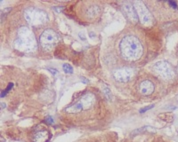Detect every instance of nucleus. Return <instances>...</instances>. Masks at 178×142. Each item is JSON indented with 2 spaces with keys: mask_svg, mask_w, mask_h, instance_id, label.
Returning <instances> with one entry per match:
<instances>
[{
  "mask_svg": "<svg viewBox=\"0 0 178 142\" xmlns=\"http://www.w3.org/2000/svg\"><path fill=\"white\" fill-rule=\"evenodd\" d=\"M119 48L124 59L129 61L139 60L143 52L142 43L136 37L132 35H128L123 38L120 42Z\"/></svg>",
  "mask_w": 178,
  "mask_h": 142,
  "instance_id": "f257e3e1",
  "label": "nucleus"
},
{
  "mask_svg": "<svg viewBox=\"0 0 178 142\" xmlns=\"http://www.w3.org/2000/svg\"><path fill=\"white\" fill-rule=\"evenodd\" d=\"M17 38L14 41V48L20 52H34L37 47V40L33 32L27 27H22L17 33Z\"/></svg>",
  "mask_w": 178,
  "mask_h": 142,
  "instance_id": "f03ea898",
  "label": "nucleus"
},
{
  "mask_svg": "<svg viewBox=\"0 0 178 142\" xmlns=\"http://www.w3.org/2000/svg\"><path fill=\"white\" fill-rule=\"evenodd\" d=\"M24 17L31 26H40L48 21V15L45 11L36 7H29L24 11Z\"/></svg>",
  "mask_w": 178,
  "mask_h": 142,
  "instance_id": "7ed1b4c3",
  "label": "nucleus"
},
{
  "mask_svg": "<svg viewBox=\"0 0 178 142\" xmlns=\"http://www.w3.org/2000/svg\"><path fill=\"white\" fill-rule=\"evenodd\" d=\"M60 42V37L55 30L51 28L45 29L40 36L39 43L41 47L47 52L52 51Z\"/></svg>",
  "mask_w": 178,
  "mask_h": 142,
  "instance_id": "20e7f679",
  "label": "nucleus"
},
{
  "mask_svg": "<svg viewBox=\"0 0 178 142\" xmlns=\"http://www.w3.org/2000/svg\"><path fill=\"white\" fill-rule=\"evenodd\" d=\"M95 102H96L95 95L93 93H86V94L83 95L82 98L79 100V101H78L76 104L67 107L65 109V111L68 113H70V114L79 113L82 110L89 109L91 107H93Z\"/></svg>",
  "mask_w": 178,
  "mask_h": 142,
  "instance_id": "39448f33",
  "label": "nucleus"
},
{
  "mask_svg": "<svg viewBox=\"0 0 178 142\" xmlns=\"http://www.w3.org/2000/svg\"><path fill=\"white\" fill-rule=\"evenodd\" d=\"M133 5L136 11L138 18L140 19V21L144 26H151L153 23V17L151 15V12L147 8V6L144 5L143 1H134Z\"/></svg>",
  "mask_w": 178,
  "mask_h": 142,
  "instance_id": "423d86ee",
  "label": "nucleus"
},
{
  "mask_svg": "<svg viewBox=\"0 0 178 142\" xmlns=\"http://www.w3.org/2000/svg\"><path fill=\"white\" fill-rule=\"evenodd\" d=\"M153 70L164 79H172L175 77L174 68L168 62L161 61L153 66Z\"/></svg>",
  "mask_w": 178,
  "mask_h": 142,
  "instance_id": "0eeeda50",
  "label": "nucleus"
},
{
  "mask_svg": "<svg viewBox=\"0 0 178 142\" xmlns=\"http://www.w3.org/2000/svg\"><path fill=\"white\" fill-rule=\"evenodd\" d=\"M113 76L116 78L117 81H119L120 83H126V82H128L131 78H133L134 71L130 68H119V69L116 70L113 73Z\"/></svg>",
  "mask_w": 178,
  "mask_h": 142,
  "instance_id": "6e6552de",
  "label": "nucleus"
},
{
  "mask_svg": "<svg viewBox=\"0 0 178 142\" xmlns=\"http://www.w3.org/2000/svg\"><path fill=\"white\" fill-rule=\"evenodd\" d=\"M122 10H123L124 13L126 14V16L128 18V20L130 21H133V22H137L138 21L139 18H138L136 11L134 5L130 2L124 3L123 5H122Z\"/></svg>",
  "mask_w": 178,
  "mask_h": 142,
  "instance_id": "1a4fd4ad",
  "label": "nucleus"
},
{
  "mask_svg": "<svg viewBox=\"0 0 178 142\" xmlns=\"http://www.w3.org/2000/svg\"><path fill=\"white\" fill-rule=\"evenodd\" d=\"M139 91L143 95H150L154 91V84L149 80H144L139 85Z\"/></svg>",
  "mask_w": 178,
  "mask_h": 142,
  "instance_id": "9d476101",
  "label": "nucleus"
},
{
  "mask_svg": "<svg viewBox=\"0 0 178 142\" xmlns=\"http://www.w3.org/2000/svg\"><path fill=\"white\" fill-rule=\"evenodd\" d=\"M50 138V134L47 130H40L38 131L34 137H33V140L34 142H46Z\"/></svg>",
  "mask_w": 178,
  "mask_h": 142,
  "instance_id": "9b49d317",
  "label": "nucleus"
},
{
  "mask_svg": "<svg viewBox=\"0 0 178 142\" xmlns=\"http://www.w3.org/2000/svg\"><path fill=\"white\" fill-rule=\"evenodd\" d=\"M101 13V9L98 5H91L89 7H87L86 14L89 19H94L96 18L97 15H99Z\"/></svg>",
  "mask_w": 178,
  "mask_h": 142,
  "instance_id": "f8f14e48",
  "label": "nucleus"
},
{
  "mask_svg": "<svg viewBox=\"0 0 178 142\" xmlns=\"http://www.w3.org/2000/svg\"><path fill=\"white\" fill-rule=\"evenodd\" d=\"M102 90H103V93H104V95L106 96V98H107L109 101H111V100H112V94H111V91H110V89H109L107 86H103V87H102Z\"/></svg>",
  "mask_w": 178,
  "mask_h": 142,
  "instance_id": "ddd939ff",
  "label": "nucleus"
},
{
  "mask_svg": "<svg viewBox=\"0 0 178 142\" xmlns=\"http://www.w3.org/2000/svg\"><path fill=\"white\" fill-rule=\"evenodd\" d=\"M62 68H63V71H64L65 73H68V74L73 73V68H72V67H71L70 65L64 64L62 66Z\"/></svg>",
  "mask_w": 178,
  "mask_h": 142,
  "instance_id": "4468645a",
  "label": "nucleus"
},
{
  "mask_svg": "<svg viewBox=\"0 0 178 142\" xmlns=\"http://www.w3.org/2000/svg\"><path fill=\"white\" fill-rule=\"evenodd\" d=\"M152 107H154V105H151V106H149V107H144V108L141 109V110H140V113H141V114H143V113H144L145 111H147V110L151 109V108H152Z\"/></svg>",
  "mask_w": 178,
  "mask_h": 142,
  "instance_id": "2eb2a0df",
  "label": "nucleus"
},
{
  "mask_svg": "<svg viewBox=\"0 0 178 142\" xmlns=\"http://www.w3.org/2000/svg\"><path fill=\"white\" fill-rule=\"evenodd\" d=\"M45 120H46V122H47L48 124H54V120H53V118H52L51 116H47Z\"/></svg>",
  "mask_w": 178,
  "mask_h": 142,
  "instance_id": "dca6fc26",
  "label": "nucleus"
},
{
  "mask_svg": "<svg viewBox=\"0 0 178 142\" xmlns=\"http://www.w3.org/2000/svg\"><path fill=\"white\" fill-rule=\"evenodd\" d=\"M79 38L81 39V40H83V41H86V40L85 35H84V33H82V32H80V33L79 34Z\"/></svg>",
  "mask_w": 178,
  "mask_h": 142,
  "instance_id": "f3484780",
  "label": "nucleus"
},
{
  "mask_svg": "<svg viewBox=\"0 0 178 142\" xmlns=\"http://www.w3.org/2000/svg\"><path fill=\"white\" fill-rule=\"evenodd\" d=\"M48 70H49L52 74H54V75H56V74L58 73V71H57L55 68H48Z\"/></svg>",
  "mask_w": 178,
  "mask_h": 142,
  "instance_id": "a211bd4d",
  "label": "nucleus"
},
{
  "mask_svg": "<svg viewBox=\"0 0 178 142\" xmlns=\"http://www.w3.org/2000/svg\"><path fill=\"white\" fill-rule=\"evenodd\" d=\"M168 3H169V5H171L173 6V8H177V5L176 3H174V2H168Z\"/></svg>",
  "mask_w": 178,
  "mask_h": 142,
  "instance_id": "6ab92c4d",
  "label": "nucleus"
},
{
  "mask_svg": "<svg viewBox=\"0 0 178 142\" xmlns=\"http://www.w3.org/2000/svg\"><path fill=\"white\" fill-rule=\"evenodd\" d=\"M55 9L57 11V12H62V7H61V8H57V7H55Z\"/></svg>",
  "mask_w": 178,
  "mask_h": 142,
  "instance_id": "aec40b11",
  "label": "nucleus"
},
{
  "mask_svg": "<svg viewBox=\"0 0 178 142\" xmlns=\"http://www.w3.org/2000/svg\"><path fill=\"white\" fill-rule=\"evenodd\" d=\"M82 82L83 83H85V84H86V83H88V81L86 79V78H82Z\"/></svg>",
  "mask_w": 178,
  "mask_h": 142,
  "instance_id": "412c9836",
  "label": "nucleus"
},
{
  "mask_svg": "<svg viewBox=\"0 0 178 142\" xmlns=\"http://www.w3.org/2000/svg\"><path fill=\"white\" fill-rule=\"evenodd\" d=\"M1 106H2L1 108H5V103H1Z\"/></svg>",
  "mask_w": 178,
  "mask_h": 142,
  "instance_id": "4be33fe9",
  "label": "nucleus"
}]
</instances>
